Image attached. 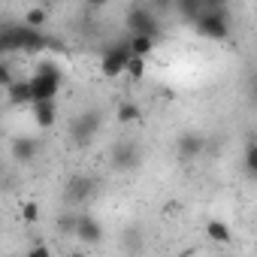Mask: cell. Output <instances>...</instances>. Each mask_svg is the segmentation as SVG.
<instances>
[{
    "label": "cell",
    "mask_w": 257,
    "mask_h": 257,
    "mask_svg": "<svg viewBox=\"0 0 257 257\" xmlns=\"http://www.w3.org/2000/svg\"><path fill=\"white\" fill-rule=\"evenodd\" d=\"M58 46L52 37H46L40 28H31V25H7L0 31V49L4 52H46Z\"/></svg>",
    "instance_id": "obj_1"
},
{
    "label": "cell",
    "mask_w": 257,
    "mask_h": 257,
    "mask_svg": "<svg viewBox=\"0 0 257 257\" xmlns=\"http://www.w3.org/2000/svg\"><path fill=\"white\" fill-rule=\"evenodd\" d=\"M191 25H194V34H200V37H206V40H230V19H227V10L206 7Z\"/></svg>",
    "instance_id": "obj_2"
},
{
    "label": "cell",
    "mask_w": 257,
    "mask_h": 257,
    "mask_svg": "<svg viewBox=\"0 0 257 257\" xmlns=\"http://www.w3.org/2000/svg\"><path fill=\"white\" fill-rule=\"evenodd\" d=\"M31 85H34V100H52L58 97L61 91V70L55 61H43L37 64L34 76H31Z\"/></svg>",
    "instance_id": "obj_3"
},
{
    "label": "cell",
    "mask_w": 257,
    "mask_h": 257,
    "mask_svg": "<svg viewBox=\"0 0 257 257\" xmlns=\"http://www.w3.org/2000/svg\"><path fill=\"white\" fill-rule=\"evenodd\" d=\"M131 58H134L131 43L124 40V43H118V46H112V49L103 52V58H100V73H103L106 79H118V76L127 73V64H131Z\"/></svg>",
    "instance_id": "obj_4"
},
{
    "label": "cell",
    "mask_w": 257,
    "mask_h": 257,
    "mask_svg": "<svg viewBox=\"0 0 257 257\" xmlns=\"http://www.w3.org/2000/svg\"><path fill=\"white\" fill-rule=\"evenodd\" d=\"M97 131H100V112H97V109H85V112L73 115V121H70V137H73L79 146L91 143V140L97 137Z\"/></svg>",
    "instance_id": "obj_5"
},
{
    "label": "cell",
    "mask_w": 257,
    "mask_h": 257,
    "mask_svg": "<svg viewBox=\"0 0 257 257\" xmlns=\"http://www.w3.org/2000/svg\"><path fill=\"white\" fill-rule=\"evenodd\" d=\"M127 31L131 34H149V37H161V25H158V16L149 10V7H134L127 13Z\"/></svg>",
    "instance_id": "obj_6"
},
{
    "label": "cell",
    "mask_w": 257,
    "mask_h": 257,
    "mask_svg": "<svg viewBox=\"0 0 257 257\" xmlns=\"http://www.w3.org/2000/svg\"><path fill=\"white\" fill-rule=\"evenodd\" d=\"M31 109H34V121H37L40 131H49V127L58 121V97H52V100H34Z\"/></svg>",
    "instance_id": "obj_7"
},
{
    "label": "cell",
    "mask_w": 257,
    "mask_h": 257,
    "mask_svg": "<svg viewBox=\"0 0 257 257\" xmlns=\"http://www.w3.org/2000/svg\"><path fill=\"white\" fill-rule=\"evenodd\" d=\"M7 103L10 106H31L34 103V85H31V76L22 79V82H13L7 88Z\"/></svg>",
    "instance_id": "obj_8"
},
{
    "label": "cell",
    "mask_w": 257,
    "mask_h": 257,
    "mask_svg": "<svg viewBox=\"0 0 257 257\" xmlns=\"http://www.w3.org/2000/svg\"><path fill=\"white\" fill-rule=\"evenodd\" d=\"M176 146H179V158H182V161H194V158H200V155H203L206 140H203L200 134H182Z\"/></svg>",
    "instance_id": "obj_9"
},
{
    "label": "cell",
    "mask_w": 257,
    "mask_h": 257,
    "mask_svg": "<svg viewBox=\"0 0 257 257\" xmlns=\"http://www.w3.org/2000/svg\"><path fill=\"white\" fill-rule=\"evenodd\" d=\"M112 164H115L118 170H134V167L140 164V149H137L134 143H121V146H115Z\"/></svg>",
    "instance_id": "obj_10"
},
{
    "label": "cell",
    "mask_w": 257,
    "mask_h": 257,
    "mask_svg": "<svg viewBox=\"0 0 257 257\" xmlns=\"http://www.w3.org/2000/svg\"><path fill=\"white\" fill-rule=\"evenodd\" d=\"M37 155H40V140H34V137H16V140H13V158H16V161L28 164V161H34Z\"/></svg>",
    "instance_id": "obj_11"
},
{
    "label": "cell",
    "mask_w": 257,
    "mask_h": 257,
    "mask_svg": "<svg viewBox=\"0 0 257 257\" xmlns=\"http://www.w3.org/2000/svg\"><path fill=\"white\" fill-rule=\"evenodd\" d=\"M76 236H79L82 242H100V239H103V227H100V221H94L91 215H79Z\"/></svg>",
    "instance_id": "obj_12"
},
{
    "label": "cell",
    "mask_w": 257,
    "mask_h": 257,
    "mask_svg": "<svg viewBox=\"0 0 257 257\" xmlns=\"http://www.w3.org/2000/svg\"><path fill=\"white\" fill-rule=\"evenodd\" d=\"M127 43H131V52L134 55H140V58H149L152 52H155V37H149V34H131L127 37Z\"/></svg>",
    "instance_id": "obj_13"
},
{
    "label": "cell",
    "mask_w": 257,
    "mask_h": 257,
    "mask_svg": "<svg viewBox=\"0 0 257 257\" xmlns=\"http://www.w3.org/2000/svg\"><path fill=\"white\" fill-rule=\"evenodd\" d=\"M176 13L182 16V19H188V22H194L203 10H206V0H176Z\"/></svg>",
    "instance_id": "obj_14"
},
{
    "label": "cell",
    "mask_w": 257,
    "mask_h": 257,
    "mask_svg": "<svg viewBox=\"0 0 257 257\" xmlns=\"http://www.w3.org/2000/svg\"><path fill=\"white\" fill-rule=\"evenodd\" d=\"M140 106L134 103V100H121L118 103V109H115V118L121 121V124H131V121H140Z\"/></svg>",
    "instance_id": "obj_15"
},
{
    "label": "cell",
    "mask_w": 257,
    "mask_h": 257,
    "mask_svg": "<svg viewBox=\"0 0 257 257\" xmlns=\"http://www.w3.org/2000/svg\"><path fill=\"white\" fill-rule=\"evenodd\" d=\"M76 227H79V212L64 209L61 218H58V233H64V236H76Z\"/></svg>",
    "instance_id": "obj_16"
},
{
    "label": "cell",
    "mask_w": 257,
    "mask_h": 257,
    "mask_svg": "<svg viewBox=\"0 0 257 257\" xmlns=\"http://www.w3.org/2000/svg\"><path fill=\"white\" fill-rule=\"evenodd\" d=\"M206 236H209L212 242L227 245V242H230V227H227L224 221H209V224H206Z\"/></svg>",
    "instance_id": "obj_17"
},
{
    "label": "cell",
    "mask_w": 257,
    "mask_h": 257,
    "mask_svg": "<svg viewBox=\"0 0 257 257\" xmlns=\"http://www.w3.org/2000/svg\"><path fill=\"white\" fill-rule=\"evenodd\" d=\"M46 22H49V10L46 7H31V10H25V25H31V28H46Z\"/></svg>",
    "instance_id": "obj_18"
},
{
    "label": "cell",
    "mask_w": 257,
    "mask_h": 257,
    "mask_svg": "<svg viewBox=\"0 0 257 257\" xmlns=\"http://www.w3.org/2000/svg\"><path fill=\"white\" fill-rule=\"evenodd\" d=\"M91 194V182L88 179H76V182H70V188H67V200L70 203H79V200H85Z\"/></svg>",
    "instance_id": "obj_19"
},
{
    "label": "cell",
    "mask_w": 257,
    "mask_h": 257,
    "mask_svg": "<svg viewBox=\"0 0 257 257\" xmlns=\"http://www.w3.org/2000/svg\"><path fill=\"white\" fill-rule=\"evenodd\" d=\"M124 76H127V79H134V82H143V79H146V58L134 55L131 64H127V73H124Z\"/></svg>",
    "instance_id": "obj_20"
},
{
    "label": "cell",
    "mask_w": 257,
    "mask_h": 257,
    "mask_svg": "<svg viewBox=\"0 0 257 257\" xmlns=\"http://www.w3.org/2000/svg\"><path fill=\"white\" fill-rule=\"evenodd\" d=\"M245 170H248L251 179H257V143H251L248 152H245Z\"/></svg>",
    "instance_id": "obj_21"
},
{
    "label": "cell",
    "mask_w": 257,
    "mask_h": 257,
    "mask_svg": "<svg viewBox=\"0 0 257 257\" xmlns=\"http://www.w3.org/2000/svg\"><path fill=\"white\" fill-rule=\"evenodd\" d=\"M22 215H25V221H28V224H34V221L40 218V206H37V203H25Z\"/></svg>",
    "instance_id": "obj_22"
},
{
    "label": "cell",
    "mask_w": 257,
    "mask_h": 257,
    "mask_svg": "<svg viewBox=\"0 0 257 257\" xmlns=\"http://www.w3.org/2000/svg\"><path fill=\"white\" fill-rule=\"evenodd\" d=\"M0 82H4V88L13 85V70H10V64H4V70H0Z\"/></svg>",
    "instance_id": "obj_23"
},
{
    "label": "cell",
    "mask_w": 257,
    "mask_h": 257,
    "mask_svg": "<svg viewBox=\"0 0 257 257\" xmlns=\"http://www.w3.org/2000/svg\"><path fill=\"white\" fill-rule=\"evenodd\" d=\"M28 254H31V257H46V254H49V248H46V245H37V248H31Z\"/></svg>",
    "instance_id": "obj_24"
},
{
    "label": "cell",
    "mask_w": 257,
    "mask_h": 257,
    "mask_svg": "<svg viewBox=\"0 0 257 257\" xmlns=\"http://www.w3.org/2000/svg\"><path fill=\"white\" fill-rule=\"evenodd\" d=\"M85 4H88L91 10H100V7H106V4H109V0H85Z\"/></svg>",
    "instance_id": "obj_25"
},
{
    "label": "cell",
    "mask_w": 257,
    "mask_h": 257,
    "mask_svg": "<svg viewBox=\"0 0 257 257\" xmlns=\"http://www.w3.org/2000/svg\"><path fill=\"white\" fill-rule=\"evenodd\" d=\"M230 4V0H206V7H218V10H224Z\"/></svg>",
    "instance_id": "obj_26"
}]
</instances>
